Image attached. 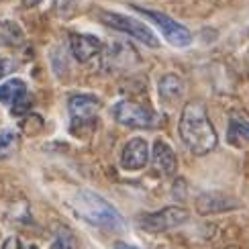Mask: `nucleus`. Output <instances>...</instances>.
Listing matches in <instances>:
<instances>
[{"label": "nucleus", "instance_id": "obj_1", "mask_svg": "<svg viewBox=\"0 0 249 249\" xmlns=\"http://www.w3.org/2000/svg\"><path fill=\"white\" fill-rule=\"evenodd\" d=\"M180 137L194 155H206L216 147V133L200 102H188L180 117Z\"/></svg>", "mask_w": 249, "mask_h": 249}, {"label": "nucleus", "instance_id": "obj_17", "mask_svg": "<svg viewBox=\"0 0 249 249\" xmlns=\"http://www.w3.org/2000/svg\"><path fill=\"white\" fill-rule=\"evenodd\" d=\"M115 249H139V247H135V245H129V243H117Z\"/></svg>", "mask_w": 249, "mask_h": 249}, {"label": "nucleus", "instance_id": "obj_2", "mask_svg": "<svg viewBox=\"0 0 249 249\" xmlns=\"http://www.w3.org/2000/svg\"><path fill=\"white\" fill-rule=\"evenodd\" d=\"M71 211L76 213L78 219L86 221L100 229L108 231H123L124 229V219L121 213L112 206L108 200H105L102 196L90 190H80L70 202Z\"/></svg>", "mask_w": 249, "mask_h": 249}, {"label": "nucleus", "instance_id": "obj_9", "mask_svg": "<svg viewBox=\"0 0 249 249\" xmlns=\"http://www.w3.org/2000/svg\"><path fill=\"white\" fill-rule=\"evenodd\" d=\"M147 160H149V147H147V141L141 139V137H133L123 147L121 165L124 170H131V172L141 170V168H145Z\"/></svg>", "mask_w": 249, "mask_h": 249}, {"label": "nucleus", "instance_id": "obj_3", "mask_svg": "<svg viewBox=\"0 0 249 249\" xmlns=\"http://www.w3.org/2000/svg\"><path fill=\"white\" fill-rule=\"evenodd\" d=\"M188 221V211L180 209V206H165V209L158 211V213H147L141 214L137 223L143 231L149 233H161V231H170L176 227L184 225Z\"/></svg>", "mask_w": 249, "mask_h": 249}, {"label": "nucleus", "instance_id": "obj_11", "mask_svg": "<svg viewBox=\"0 0 249 249\" xmlns=\"http://www.w3.org/2000/svg\"><path fill=\"white\" fill-rule=\"evenodd\" d=\"M153 163H155V168L165 176H172L176 172V168H178V160H176L174 149L161 139H158L153 145Z\"/></svg>", "mask_w": 249, "mask_h": 249}, {"label": "nucleus", "instance_id": "obj_19", "mask_svg": "<svg viewBox=\"0 0 249 249\" xmlns=\"http://www.w3.org/2000/svg\"><path fill=\"white\" fill-rule=\"evenodd\" d=\"M4 76V61H2V57H0V78Z\"/></svg>", "mask_w": 249, "mask_h": 249}, {"label": "nucleus", "instance_id": "obj_10", "mask_svg": "<svg viewBox=\"0 0 249 249\" xmlns=\"http://www.w3.org/2000/svg\"><path fill=\"white\" fill-rule=\"evenodd\" d=\"M70 45H71V53H74V57L78 61H82V64H86V61H90L94 55H98L100 49H102V43H100L98 37L80 35V33H74L70 37Z\"/></svg>", "mask_w": 249, "mask_h": 249}, {"label": "nucleus", "instance_id": "obj_8", "mask_svg": "<svg viewBox=\"0 0 249 249\" xmlns=\"http://www.w3.org/2000/svg\"><path fill=\"white\" fill-rule=\"evenodd\" d=\"M0 102L13 108L15 115H23L31 107V98L23 80H8L0 86Z\"/></svg>", "mask_w": 249, "mask_h": 249}, {"label": "nucleus", "instance_id": "obj_6", "mask_svg": "<svg viewBox=\"0 0 249 249\" xmlns=\"http://www.w3.org/2000/svg\"><path fill=\"white\" fill-rule=\"evenodd\" d=\"M137 10H139L143 17H147L149 20H153V23L158 25V29L161 31V35L168 39L174 47H186V45H190V41H192L190 31L186 29V27H182V25H178L168 15L153 13V10H145V8H137Z\"/></svg>", "mask_w": 249, "mask_h": 249}, {"label": "nucleus", "instance_id": "obj_7", "mask_svg": "<svg viewBox=\"0 0 249 249\" xmlns=\"http://www.w3.org/2000/svg\"><path fill=\"white\" fill-rule=\"evenodd\" d=\"M70 117H71V129L78 133L80 127L92 124L96 119V112L100 108V100L90 94H78L70 98Z\"/></svg>", "mask_w": 249, "mask_h": 249}, {"label": "nucleus", "instance_id": "obj_12", "mask_svg": "<svg viewBox=\"0 0 249 249\" xmlns=\"http://www.w3.org/2000/svg\"><path fill=\"white\" fill-rule=\"evenodd\" d=\"M239 202L231 200L229 196H221V194H204L196 202V209L200 214H213V213H225L229 209H237Z\"/></svg>", "mask_w": 249, "mask_h": 249}, {"label": "nucleus", "instance_id": "obj_15", "mask_svg": "<svg viewBox=\"0 0 249 249\" xmlns=\"http://www.w3.org/2000/svg\"><path fill=\"white\" fill-rule=\"evenodd\" d=\"M18 147V135L15 131H0V160L10 158Z\"/></svg>", "mask_w": 249, "mask_h": 249}, {"label": "nucleus", "instance_id": "obj_5", "mask_svg": "<svg viewBox=\"0 0 249 249\" xmlns=\"http://www.w3.org/2000/svg\"><path fill=\"white\" fill-rule=\"evenodd\" d=\"M112 115H115L117 123L133 129H149L155 124V112L133 100L117 102L115 108H112Z\"/></svg>", "mask_w": 249, "mask_h": 249}, {"label": "nucleus", "instance_id": "obj_14", "mask_svg": "<svg viewBox=\"0 0 249 249\" xmlns=\"http://www.w3.org/2000/svg\"><path fill=\"white\" fill-rule=\"evenodd\" d=\"M229 141L233 145H241V141H249V121L231 119V123H229Z\"/></svg>", "mask_w": 249, "mask_h": 249}, {"label": "nucleus", "instance_id": "obj_13", "mask_svg": "<svg viewBox=\"0 0 249 249\" xmlns=\"http://www.w3.org/2000/svg\"><path fill=\"white\" fill-rule=\"evenodd\" d=\"M158 88H160L161 100H165V102H176L184 94V82H182L180 76H176V74H165L160 80Z\"/></svg>", "mask_w": 249, "mask_h": 249}, {"label": "nucleus", "instance_id": "obj_18", "mask_svg": "<svg viewBox=\"0 0 249 249\" xmlns=\"http://www.w3.org/2000/svg\"><path fill=\"white\" fill-rule=\"evenodd\" d=\"M39 2H41V0H23V4H25V6H37Z\"/></svg>", "mask_w": 249, "mask_h": 249}, {"label": "nucleus", "instance_id": "obj_16", "mask_svg": "<svg viewBox=\"0 0 249 249\" xmlns=\"http://www.w3.org/2000/svg\"><path fill=\"white\" fill-rule=\"evenodd\" d=\"M49 249H80V245H78V239H76V237L71 235L70 231L61 229V231L55 235V239L51 241Z\"/></svg>", "mask_w": 249, "mask_h": 249}, {"label": "nucleus", "instance_id": "obj_4", "mask_svg": "<svg viewBox=\"0 0 249 249\" xmlns=\"http://www.w3.org/2000/svg\"><path fill=\"white\" fill-rule=\"evenodd\" d=\"M100 20L105 25L117 29V31H123V33H127L131 37H135L141 43L149 45V47H160V41L158 37L153 35V31L149 27H145L143 23L139 20H135L131 17H124V15H117V13H102L100 15Z\"/></svg>", "mask_w": 249, "mask_h": 249}]
</instances>
